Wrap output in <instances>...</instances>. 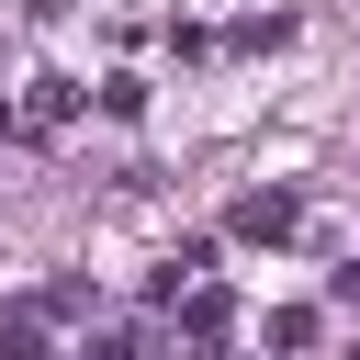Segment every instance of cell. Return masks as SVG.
Returning a JSON list of instances; mask_svg holds the SVG:
<instances>
[{
	"label": "cell",
	"instance_id": "cell-1",
	"mask_svg": "<svg viewBox=\"0 0 360 360\" xmlns=\"http://www.w3.org/2000/svg\"><path fill=\"white\" fill-rule=\"evenodd\" d=\"M236 225H248V236H281V225H292V191H248V214H236Z\"/></svg>",
	"mask_w": 360,
	"mask_h": 360
}]
</instances>
